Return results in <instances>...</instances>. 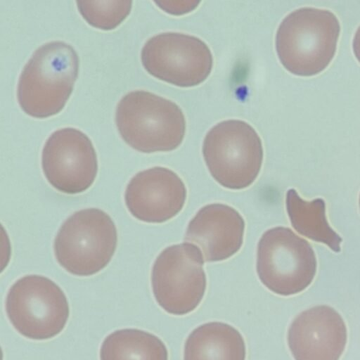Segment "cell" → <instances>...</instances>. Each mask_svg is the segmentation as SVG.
I'll return each instance as SVG.
<instances>
[{
  "instance_id": "4fadbf2b",
  "label": "cell",
  "mask_w": 360,
  "mask_h": 360,
  "mask_svg": "<svg viewBox=\"0 0 360 360\" xmlns=\"http://www.w3.org/2000/svg\"><path fill=\"white\" fill-rule=\"evenodd\" d=\"M244 231L245 221L236 210L212 203L202 207L190 221L184 241L197 246L204 261L219 262L240 249Z\"/></svg>"
},
{
  "instance_id": "8fae6325",
  "label": "cell",
  "mask_w": 360,
  "mask_h": 360,
  "mask_svg": "<svg viewBox=\"0 0 360 360\" xmlns=\"http://www.w3.org/2000/svg\"><path fill=\"white\" fill-rule=\"evenodd\" d=\"M186 195L184 181L174 172L154 167L132 177L125 190L124 201L129 212L137 219L162 223L181 210Z\"/></svg>"
},
{
  "instance_id": "7a4b0ae2",
  "label": "cell",
  "mask_w": 360,
  "mask_h": 360,
  "mask_svg": "<svg viewBox=\"0 0 360 360\" xmlns=\"http://www.w3.org/2000/svg\"><path fill=\"white\" fill-rule=\"evenodd\" d=\"M340 25L331 11L311 7L296 9L279 25L276 49L283 66L302 77L317 75L333 60Z\"/></svg>"
},
{
  "instance_id": "ba28073f",
  "label": "cell",
  "mask_w": 360,
  "mask_h": 360,
  "mask_svg": "<svg viewBox=\"0 0 360 360\" xmlns=\"http://www.w3.org/2000/svg\"><path fill=\"white\" fill-rule=\"evenodd\" d=\"M204 259L189 243L166 248L157 257L151 285L158 304L167 313L181 316L197 308L206 290Z\"/></svg>"
},
{
  "instance_id": "6da1fadb",
  "label": "cell",
  "mask_w": 360,
  "mask_h": 360,
  "mask_svg": "<svg viewBox=\"0 0 360 360\" xmlns=\"http://www.w3.org/2000/svg\"><path fill=\"white\" fill-rule=\"evenodd\" d=\"M79 58L70 44L54 41L39 47L24 66L17 86L20 108L35 118L58 114L78 76Z\"/></svg>"
},
{
  "instance_id": "e0dca14e",
  "label": "cell",
  "mask_w": 360,
  "mask_h": 360,
  "mask_svg": "<svg viewBox=\"0 0 360 360\" xmlns=\"http://www.w3.org/2000/svg\"><path fill=\"white\" fill-rule=\"evenodd\" d=\"M83 18L91 26L103 30L117 27L130 13L131 1H77Z\"/></svg>"
},
{
  "instance_id": "9c48e42d",
  "label": "cell",
  "mask_w": 360,
  "mask_h": 360,
  "mask_svg": "<svg viewBox=\"0 0 360 360\" xmlns=\"http://www.w3.org/2000/svg\"><path fill=\"white\" fill-rule=\"evenodd\" d=\"M141 59L150 75L181 87L203 82L213 66L211 51L203 41L179 32L150 38L141 49Z\"/></svg>"
},
{
  "instance_id": "52a82bcc",
  "label": "cell",
  "mask_w": 360,
  "mask_h": 360,
  "mask_svg": "<svg viewBox=\"0 0 360 360\" xmlns=\"http://www.w3.org/2000/svg\"><path fill=\"white\" fill-rule=\"evenodd\" d=\"M6 311L15 329L32 340H47L59 334L69 318L70 309L62 289L43 276L27 275L10 288Z\"/></svg>"
},
{
  "instance_id": "30bf717a",
  "label": "cell",
  "mask_w": 360,
  "mask_h": 360,
  "mask_svg": "<svg viewBox=\"0 0 360 360\" xmlns=\"http://www.w3.org/2000/svg\"><path fill=\"white\" fill-rule=\"evenodd\" d=\"M41 167L53 187L64 193L77 194L94 183L98 172L97 156L84 133L65 127L53 131L46 141Z\"/></svg>"
},
{
  "instance_id": "ffe728a7",
  "label": "cell",
  "mask_w": 360,
  "mask_h": 360,
  "mask_svg": "<svg viewBox=\"0 0 360 360\" xmlns=\"http://www.w3.org/2000/svg\"><path fill=\"white\" fill-rule=\"evenodd\" d=\"M359 207H360V196H359Z\"/></svg>"
},
{
  "instance_id": "8992f818",
  "label": "cell",
  "mask_w": 360,
  "mask_h": 360,
  "mask_svg": "<svg viewBox=\"0 0 360 360\" xmlns=\"http://www.w3.org/2000/svg\"><path fill=\"white\" fill-rule=\"evenodd\" d=\"M316 268L311 245L289 228L270 229L259 240L257 275L263 285L277 295L289 296L303 291L313 281Z\"/></svg>"
},
{
  "instance_id": "7c38bea8",
  "label": "cell",
  "mask_w": 360,
  "mask_h": 360,
  "mask_svg": "<svg viewBox=\"0 0 360 360\" xmlns=\"http://www.w3.org/2000/svg\"><path fill=\"white\" fill-rule=\"evenodd\" d=\"M347 340L342 316L326 305L301 312L288 332V344L295 360H339Z\"/></svg>"
},
{
  "instance_id": "d6986e66",
  "label": "cell",
  "mask_w": 360,
  "mask_h": 360,
  "mask_svg": "<svg viewBox=\"0 0 360 360\" xmlns=\"http://www.w3.org/2000/svg\"><path fill=\"white\" fill-rule=\"evenodd\" d=\"M352 49L356 58L360 63V26L354 34L352 41Z\"/></svg>"
},
{
  "instance_id": "ac0fdd59",
  "label": "cell",
  "mask_w": 360,
  "mask_h": 360,
  "mask_svg": "<svg viewBox=\"0 0 360 360\" xmlns=\"http://www.w3.org/2000/svg\"><path fill=\"white\" fill-rule=\"evenodd\" d=\"M155 3L162 9L168 13L173 14H179L189 12L198 5L199 1H185L181 5H174L172 1H155Z\"/></svg>"
},
{
  "instance_id": "277c9868",
  "label": "cell",
  "mask_w": 360,
  "mask_h": 360,
  "mask_svg": "<svg viewBox=\"0 0 360 360\" xmlns=\"http://www.w3.org/2000/svg\"><path fill=\"white\" fill-rule=\"evenodd\" d=\"M117 231L111 217L98 208L75 212L59 229L53 249L58 264L79 276L94 275L111 260Z\"/></svg>"
},
{
  "instance_id": "5b68a950",
  "label": "cell",
  "mask_w": 360,
  "mask_h": 360,
  "mask_svg": "<svg viewBox=\"0 0 360 360\" xmlns=\"http://www.w3.org/2000/svg\"><path fill=\"white\" fill-rule=\"evenodd\" d=\"M202 155L212 176L222 186L243 189L257 177L263 161L260 137L248 123L228 120L205 135Z\"/></svg>"
},
{
  "instance_id": "9a60e30c",
  "label": "cell",
  "mask_w": 360,
  "mask_h": 360,
  "mask_svg": "<svg viewBox=\"0 0 360 360\" xmlns=\"http://www.w3.org/2000/svg\"><path fill=\"white\" fill-rule=\"evenodd\" d=\"M285 205L291 225L297 233L328 245L335 252L340 251L342 238L328 222L322 198L306 201L291 188L286 193Z\"/></svg>"
},
{
  "instance_id": "2e32d148",
  "label": "cell",
  "mask_w": 360,
  "mask_h": 360,
  "mask_svg": "<svg viewBox=\"0 0 360 360\" xmlns=\"http://www.w3.org/2000/svg\"><path fill=\"white\" fill-rule=\"evenodd\" d=\"M101 360H168V351L156 335L136 328L115 330L103 341Z\"/></svg>"
},
{
  "instance_id": "3957f363",
  "label": "cell",
  "mask_w": 360,
  "mask_h": 360,
  "mask_svg": "<svg viewBox=\"0 0 360 360\" xmlns=\"http://www.w3.org/2000/svg\"><path fill=\"white\" fill-rule=\"evenodd\" d=\"M115 124L124 142L145 153L176 149L186 132L181 108L170 100L143 90L130 91L120 99Z\"/></svg>"
},
{
  "instance_id": "5bb4252c",
  "label": "cell",
  "mask_w": 360,
  "mask_h": 360,
  "mask_svg": "<svg viewBox=\"0 0 360 360\" xmlns=\"http://www.w3.org/2000/svg\"><path fill=\"white\" fill-rule=\"evenodd\" d=\"M246 348L233 326L213 321L202 324L188 336L184 360H245Z\"/></svg>"
}]
</instances>
